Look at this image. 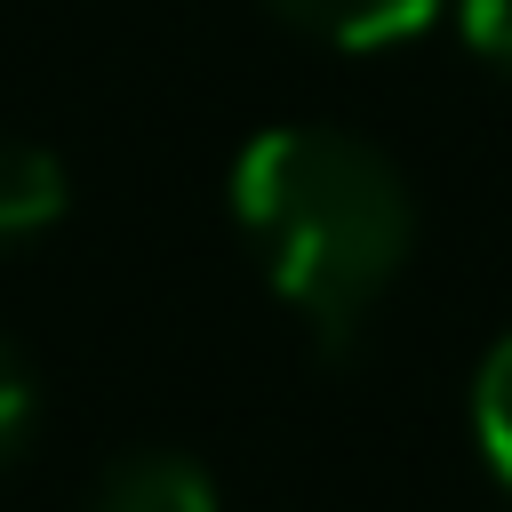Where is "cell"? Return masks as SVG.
<instances>
[{"label":"cell","instance_id":"6da1fadb","mask_svg":"<svg viewBox=\"0 0 512 512\" xmlns=\"http://www.w3.org/2000/svg\"><path fill=\"white\" fill-rule=\"evenodd\" d=\"M232 224L272 280V296L304 320V336L344 360L400 280L416 248L408 176L352 128L288 120L240 144L232 160Z\"/></svg>","mask_w":512,"mask_h":512},{"label":"cell","instance_id":"7a4b0ae2","mask_svg":"<svg viewBox=\"0 0 512 512\" xmlns=\"http://www.w3.org/2000/svg\"><path fill=\"white\" fill-rule=\"evenodd\" d=\"M80 512H224L208 464L176 456V448H128L96 472Z\"/></svg>","mask_w":512,"mask_h":512},{"label":"cell","instance_id":"3957f363","mask_svg":"<svg viewBox=\"0 0 512 512\" xmlns=\"http://www.w3.org/2000/svg\"><path fill=\"white\" fill-rule=\"evenodd\" d=\"M264 8L328 48H400L440 16V0H264Z\"/></svg>","mask_w":512,"mask_h":512},{"label":"cell","instance_id":"277c9868","mask_svg":"<svg viewBox=\"0 0 512 512\" xmlns=\"http://www.w3.org/2000/svg\"><path fill=\"white\" fill-rule=\"evenodd\" d=\"M72 208V176L48 144L32 136H0V248L40 240L56 216Z\"/></svg>","mask_w":512,"mask_h":512},{"label":"cell","instance_id":"5b68a950","mask_svg":"<svg viewBox=\"0 0 512 512\" xmlns=\"http://www.w3.org/2000/svg\"><path fill=\"white\" fill-rule=\"evenodd\" d=\"M472 432H480V456H488V472L504 480V496H512V336L480 360V376H472Z\"/></svg>","mask_w":512,"mask_h":512},{"label":"cell","instance_id":"8992f818","mask_svg":"<svg viewBox=\"0 0 512 512\" xmlns=\"http://www.w3.org/2000/svg\"><path fill=\"white\" fill-rule=\"evenodd\" d=\"M32 416H40V384H32V360L16 352V336H0V472L24 456V440H32Z\"/></svg>","mask_w":512,"mask_h":512},{"label":"cell","instance_id":"52a82bcc","mask_svg":"<svg viewBox=\"0 0 512 512\" xmlns=\"http://www.w3.org/2000/svg\"><path fill=\"white\" fill-rule=\"evenodd\" d=\"M464 40L496 72H512V0H464Z\"/></svg>","mask_w":512,"mask_h":512}]
</instances>
